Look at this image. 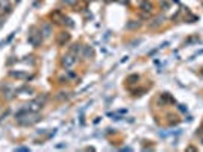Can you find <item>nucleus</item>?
<instances>
[{"label": "nucleus", "instance_id": "obj_4", "mask_svg": "<svg viewBox=\"0 0 203 152\" xmlns=\"http://www.w3.org/2000/svg\"><path fill=\"white\" fill-rule=\"evenodd\" d=\"M141 8H143L144 11H152V5L150 3H143V5H141Z\"/></svg>", "mask_w": 203, "mask_h": 152}, {"label": "nucleus", "instance_id": "obj_2", "mask_svg": "<svg viewBox=\"0 0 203 152\" xmlns=\"http://www.w3.org/2000/svg\"><path fill=\"white\" fill-rule=\"evenodd\" d=\"M68 38H70L68 34H62V35H61V38L58 40V43H59V44H62L64 41H68Z\"/></svg>", "mask_w": 203, "mask_h": 152}, {"label": "nucleus", "instance_id": "obj_1", "mask_svg": "<svg viewBox=\"0 0 203 152\" xmlns=\"http://www.w3.org/2000/svg\"><path fill=\"white\" fill-rule=\"evenodd\" d=\"M74 62H76V58H74L73 55H67V56H64V59H62V64L65 65V67H71Z\"/></svg>", "mask_w": 203, "mask_h": 152}, {"label": "nucleus", "instance_id": "obj_3", "mask_svg": "<svg viewBox=\"0 0 203 152\" xmlns=\"http://www.w3.org/2000/svg\"><path fill=\"white\" fill-rule=\"evenodd\" d=\"M162 22H164V18H161V17H159V18H156V20H155V23H152V24H150V28H158V26H159Z\"/></svg>", "mask_w": 203, "mask_h": 152}, {"label": "nucleus", "instance_id": "obj_5", "mask_svg": "<svg viewBox=\"0 0 203 152\" xmlns=\"http://www.w3.org/2000/svg\"><path fill=\"white\" fill-rule=\"evenodd\" d=\"M64 3H67V5H74L76 3V0H62Z\"/></svg>", "mask_w": 203, "mask_h": 152}]
</instances>
